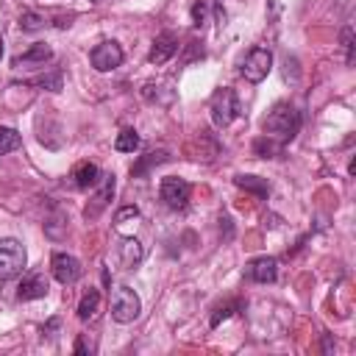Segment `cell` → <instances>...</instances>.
Instances as JSON below:
<instances>
[{
    "mask_svg": "<svg viewBox=\"0 0 356 356\" xmlns=\"http://www.w3.org/2000/svg\"><path fill=\"white\" fill-rule=\"evenodd\" d=\"M47 289H50V284L42 273H28L17 286V300H39L47 295Z\"/></svg>",
    "mask_w": 356,
    "mask_h": 356,
    "instance_id": "4fadbf2b",
    "label": "cell"
},
{
    "mask_svg": "<svg viewBox=\"0 0 356 356\" xmlns=\"http://www.w3.org/2000/svg\"><path fill=\"white\" fill-rule=\"evenodd\" d=\"M209 114H211V122L214 128H228L236 117H239V100H236V92L231 86H220L211 100H209Z\"/></svg>",
    "mask_w": 356,
    "mask_h": 356,
    "instance_id": "7a4b0ae2",
    "label": "cell"
},
{
    "mask_svg": "<svg viewBox=\"0 0 356 356\" xmlns=\"http://www.w3.org/2000/svg\"><path fill=\"white\" fill-rule=\"evenodd\" d=\"M31 86H42V89H50V92H61V72H50V75H39L33 81H28Z\"/></svg>",
    "mask_w": 356,
    "mask_h": 356,
    "instance_id": "603a6c76",
    "label": "cell"
},
{
    "mask_svg": "<svg viewBox=\"0 0 356 356\" xmlns=\"http://www.w3.org/2000/svg\"><path fill=\"white\" fill-rule=\"evenodd\" d=\"M342 47H345V61L353 64V28H342Z\"/></svg>",
    "mask_w": 356,
    "mask_h": 356,
    "instance_id": "484cf974",
    "label": "cell"
},
{
    "mask_svg": "<svg viewBox=\"0 0 356 356\" xmlns=\"http://www.w3.org/2000/svg\"><path fill=\"white\" fill-rule=\"evenodd\" d=\"M47 25V17L44 14H39V11H31V8H25L22 14H19V28L22 31H28V33H33V31H42Z\"/></svg>",
    "mask_w": 356,
    "mask_h": 356,
    "instance_id": "44dd1931",
    "label": "cell"
},
{
    "mask_svg": "<svg viewBox=\"0 0 356 356\" xmlns=\"http://www.w3.org/2000/svg\"><path fill=\"white\" fill-rule=\"evenodd\" d=\"M122 58H125V53H122V47H120L114 39H106V42L95 44L92 53H89V61H92V67H95L97 72H111V70H117V67L122 64Z\"/></svg>",
    "mask_w": 356,
    "mask_h": 356,
    "instance_id": "52a82bcc",
    "label": "cell"
},
{
    "mask_svg": "<svg viewBox=\"0 0 356 356\" xmlns=\"http://www.w3.org/2000/svg\"><path fill=\"white\" fill-rule=\"evenodd\" d=\"M139 312H142V300L128 284H120V286L111 289V317L117 323L128 325L139 317Z\"/></svg>",
    "mask_w": 356,
    "mask_h": 356,
    "instance_id": "3957f363",
    "label": "cell"
},
{
    "mask_svg": "<svg viewBox=\"0 0 356 356\" xmlns=\"http://www.w3.org/2000/svg\"><path fill=\"white\" fill-rule=\"evenodd\" d=\"M253 153H256V156H261V159H275V156H281V153H284V145L261 134V139H256V142H253Z\"/></svg>",
    "mask_w": 356,
    "mask_h": 356,
    "instance_id": "2e32d148",
    "label": "cell"
},
{
    "mask_svg": "<svg viewBox=\"0 0 356 356\" xmlns=\"http://www.w3.org/2000/svg\"><path fill=\"white\" fill-rule=\"evenodd\" d=\"M175 53H178V36H175L172 31H164V33H159V36L153 39V47H150V53H147V61L159 67V64H167Z\"/></svg>",
    "mask_w": 356,
    "mask_h": 356,
    "instance_id": "30bf717a",
    "label": "cell"
},
{
    "mask_svg": "<svg viewBox=\"0 0 356 356\" xmlns=\"http://www.w3.org/2000/svg\"><path fill=\"white\" fill-rule=\"evenodd\" d=\"M56 328H58V320H50V323H47V325H44V328H42V331H44V334H47V331H56Z\"/></svg>",
    "mask_w": 356,
    "mask_h": 356,
    "instance_id": "83f0119b",
    "label": "cell"
},
{
    "mask_svg": "<svg viewBox=\"0 0 356 356\" xmlns=\"http://www.w3.org/2000/svg\"><path fill=\"white\" fill-rule=\"evenodd\" d=\"M234 184H236L239 189H245V192L259 195V197H267V195H270V186H267L261 178H256V175H236Z\"/></svg>",
    "mask_w": 356,
    "mask_h": 356,
    "instance_id": "ac0fdd59",
    "label": "cell"
},
{
    "mask_svg": "<svg viewBox=\"0 0 356 356\" xmlns=\"http://www.w3.org/2000/svg\"><path fill=\"white\" fill-rule=\"evenodd\" d=\"M97 309H100V292H97V289H89V292L81 298V303H78V317H81V320H92V317L97 314Z\"/></svg>",
    "mask_w": 356,
    "mask_h": 356,
    "instance_id": "d6986e66",
    "label": "cell"
},
{
    "mask_svg": "<svg viewBox=\"0 0 356 356\" xmlns=\"http://www.w3.org/2000/svg\"><path fill=\"white\" fill-rule=\"evenodd\" d=\"M270 70H273V53H270V47H264V44L250 47V50L245 53L242 64H239L242 78L250 81V83H261V81L270 75Z\"/></svg>",
    "mask_w": 356,
    "mask_h": 356,
    "instance_id": "277c9868",
    "label": "cell"
},
{
    "mask_svg": "<svg viewBox=\"0 0 356 356\" xmlns=\"http://www.w3.org/2000/svg\"><path fill=\"white\" fill-rule=\"evenodd\" d=\"M206 19H209V0H197L192 6V22H195V28H203Z\"/></svg>",
    "mask_w": 356,
    "mask_h": 356,
    "instance_id": "d4e9b609",
    "label": "cell"
},
{
    "mask_svg": "<svg viewBox=\"0 0 356 356\" xmlns=\"http://www.w3.org/2000/svg\"><path fill=\"white\" fill-rule=\"evenodd\" d=\"M50 273H53V278H56L58 284L72 286V284L81 281L83 267H81V261H78L75 256H70V253H53V259H50Z\"/></svg>",
    "mask_w": 356,
    "mask_h": 356,
    "instance_id": "ba28073f",
    "label": "cell"
},
{
    "mask_svg": "<svg viewBox=\"0 0 356 356\" xmlns=\"http://www.w3.org/2000/svg\"><path fill=\"white\" fill-rule=\"evenodd\" d=\"M161 161H167V150H159V153H145L136 164H131V175L134 178H139V175H145L150 167H156V164H161Z\"/></svg>",
    "mask_w": 356,
    "mask_h": 356,
    "instance_id": "e0dca14e",
    "label": "cell"
},
{
    "mask_svg": "<svg viewBox=\"0 0 356 356\" xmlns=\"http://www.w3.org/2000/svg\"><path fill=\"white\" fill-rule=\"evenodd\" d=\"M22 147V136L14 131V128H6L0 125V156L11 153V150H19Z\"/></svg>",
    "mask_w": 356,
    "mask_h": 356,
    "instance_id": "7402d4cb",
    "label": "cell"
},
{
    "mask_svg": "<svg viewBox=\"0 0 356 356\" xmlns=\"http://www.w3.org/2000/svg\"><path fill=\"white\" fill-rule=\"evenodd\" d=\"M261 131H264V136H270V139L286 145V142H292V139L298 136V131H300V111H298L292 103H275V106L270 108V114L264 117Z\"/></svg>",
    "mask_w": 356,
    "mask_h": 356,
    "instance_id": "6da1fadb",
    "label": "cell"
},
{
    "mask_svg": "<svg viewBox=\"0 0 356 356\" xmlns=\"http://www.w3.org/2000/svg\"><path fill=\"white\" fill-rule=\"evenodd\" d=\"M25 270V248L19 239H0V281H11Z\"/></svg>",
    "mask_w": 356,
    "mask_h": 356,
    "instance_id": "5b68a950",
    "label": "cell"
},
{
    "mask_svg": "<svg viewBox=\"0 0 356 356\" xmlns=\"http://www.w3.org/2000/svg\"><path fill=\"white\" fill-rule=\"evenodd\" d=\"M245 275L256 284H273L278 278V259L275 256H256L248 261Z\"/></svg>",
    "mask_w": 356,
    "mask_h": 356,
    "instance_id": "9c48e42d",
    "label": "cell"
},
{
    "mask_svg": "<svg viewBox=\"0 0 356 356\" xmlns=\"http://www.w3.org/2000/svg\"><path fill=\"white\" fill-rule=\"evenodd\" d=\"M117 250H120V264L125 270H134L142 261V256H145V250H142V245H139L136 236H120Z\"/></svg>",
    "mask_w": 356,
    "mask_h": 356,
    "instance_id": "9a60e30c",
    "label": "cell"
},
{
    "mask_svg": "<svg viewBox=\"0 0 356 356\" xmlns=\"http://www.w3.org/2000/svg\"><path fill=\"white\" fill-rule=\"evenodd\" d=\"M114 186H117V181H114V175H103L100 178V189L95 192V197L86 203V209H83V217L86 220H97L100 217V211L108 206V200L114 197Z\"/></svg>",
    "mask_w": 356,
    "mask_h": 356,
    "instance_id": "8fae6325",
    "label": "cell"
},
{
    "mask_svg": "<svg viewBox=\"0 0 356 356\" xmlns=\"http://www.w3.org/2000/svg\"><path fill=\"white\" fill-rule=\"evenodd\" d=\"M50 58H53V50H50V44H44V42H36V44H31L25 53H19V56L14 58V67H17V70L44 67Z\"/></svg>",
    "mask_w": 356,
    "mask_h": 356,
    "instance_id": "7c38bea8",
    "label": "cell"
},
{
    "mask_svg": "<svg viewBox=\"0 0 356 356\" xmlns=\"http://www.w3.org/2000/svg\"><path fill=\"white\" fill-rule=\"evenodd\" d=\"M92 3H108V0H92Z\"/></svg>",
    "mask_w": 356,
    "mask_h": 356,
    "instance_id": "f546056e",
    "label": "cell"
},
{
    "mask_svg": "<svg viewBox=\"0 0 356 356\" xmlns=\"http://www.w3.org/2000/svg\"><path fill=\"white\" fill-rule=\"evenodd\" d=\"M136 147H139V134L134 128H125V131L117 134V139H114V150L117 153H134Z\"/></svg>",
    "mask_w": 356,
    "mask_h": 356,
    "instance_id": "ffe728a7",
    "label": "cell"
},
{
    "mask_svg": "<svg viewBox=\"0 0 356 356\" xmlns=\"http://www.w3.org/2000/svg\"><path fill=\"white\" fill-rule=\"evenodd\" d=\"M0 58H3V36H0Z\"/></svg>",
    "mask_w": 356,
    "mask_h": 356,
    "instance_id": "f1b7e54d",
    "label": "cell"
},
{
    "mask_svg": "<svg viewBox=\"0 0 356 356\" xmlns=\"http://www.w3.org/2000/svg\"><path fill=\"white\" fill-rule=\"evenodd\" d=\"M159 195H161V200H164L167 209L181 211V209H186V203L192 197V186H189V181H184L178 175H167L159 184Z\"/></svg>",
    "mask_w": 356,
    "mask_h": 356,
    "instance_id": "8992f818",
    "label": "cell"
},
{
    "mask_svg": "<svg viewBox=\"0 0 356 356\" xmlns=\"http://www.w3.org/2000/svg\"><path fill=\"white\" fill-rule=\"evenodd\" d=\"M214 3H217V0H214Z\"/></svg>",
    "mask_w": 356,
    "mask_h": 356,
    "instance_id": "4dcf8cb0",
    "label": "cell"
},
{
    "mask_svg": "<svg viewBox=\"0 0 356 356\" xmlns=\"http://www.w3.org/2000/svg\"><path fill=\"white\" fill-rule=\"evenodd\" d=\"M236 309H242V303H239V300H228L225 306H217V309H214V314H211V320H209V325H211V328H217V325H220V320H228Z\"/></svg>",
    "mask_w": 356,
    "mask_h": 356,
    "instance_id": "cb8c5ba5",
    "label": "cell"
},
{
    "mask_svg": "<svg viewBox=\"0 0 356 356\" xmlns=\"http://www.w3.org/2000/svg\"><path fill=\"white\" fill-rule=\"evenodd\" d=\"M136 217H139V209H136V206H122V209L114 214V225H122V222L136 220Z\"/></svg>",
    "mask_w": 356,
    "mask_h": 356,
    "instance_id": "4316f807",
    "label": "cell"
},
{
    "mask_svg": "<svg viewBox=\"0 0 356 356\" xmlns=\"http://www.w3.org/2000/svg\"><path fill=\"white\" fill-rule=\"evenodd\" d=\"M100 178H103V172H100V167L95 161H78L72 167V184L78 189H95L100 184Z\"/></svg>",
    "mask_w": 356,
    "mask_h": 356,
    "instance_id": "5bb4252c",
    "label": "cell"
}]
</instances>
